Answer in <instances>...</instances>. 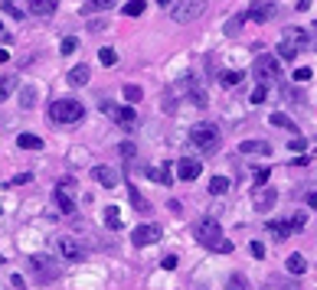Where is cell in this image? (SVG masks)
Here are the masks:
<instances>
[{
  "label": "cell",
  "instance_id": "1",
  "mask_svg": "<svg viewBox=\"0 0 317 290\" xmlns=\"http://www.w3.org/2000/svg\"><path fill=\"white\" fill-rule=\"evenodd\" d=\"M49 118L56 121V124H78V121L85 118V108L75 98H59V101L49 104Z\"/></svg>",
  "mask_w": 317,
  "mask_h": 290
},
{
  "label": "cell",
  "instance_id": "2",
  "mask_svg": "<svg viewBox=\"0 0 317 290\" xmlns=\"http://www.w3.org/2000/svg\"><path fill=\"white\" fill-rule=\"evenodd\" d=\"M307 42H311V36L301 30V26H288L285 33H281V42H278V56L281 59H294L298 52H301Z\"/></svg>",
  "mask_w": 317,
  "mask_h": 290
},
{
  "label": "cell",
  "instance_id": "3",
  "mask_svg": "<svg viewBox=\"0 0 317 290\" xmlns=\"http://www.w3.org/2000/svg\"><path fill=\"white\" fill-rule=\"evenodd\" d=\"M190 144L196 147L200 153H216L219 150V127H213V124H196L190 130Z\"/></svg>",
  "mask_w": 317,
  "mask_h": 290
},
{
  "label": "cell",
  "instance_id": "4",
  "mask_svg": "<svg viewBox=\"0 0 317 290\" xmlns=\"http://www.w3.org/2000/svg\"><path fill=\"white\" fill-rule=\"evenodd\" d=\"M203 13H206V0H177L173 10H170V16L177 23H193V20H200Z\"/></svg>",
  "mask_w": 317,
  "mask_h": 290
},
{
  "label": "cell",
  "instance_id": "5",
  "mask_svg": "<svg viewBox=\"0 0 317 290\" xmlns=\"http://www.w3.org/2000/svg\"><path fill=\"white\" fill-rule=\"evenodd\" d=\"M30 267H33V274L39 277V284H52V280L59 277V264L49 258V254H33Z\"/></svg>",
  "mask_w": 317,
  "mask_h": 290
},
{
  "label": "cell",
  "instance_id": "6",
  "mask_svg": "<svg viewBox=\"0 0 317 290\" xmlns=\"http://www.w3.org/2000/svg\"><path fill=\"white\" fill-rule=\"evenodd\" d=\"M102 111L108 114V118H111L118 127H125V130H134V127H137V114H134V108H118L114 101H102Z\"/></svg>",
  "mask_w": 317,
  "mask_h": 290
},
{
  "label": "cell",
  "instance_id": "7",
  "mask_svg": "<svg viewBox=\"0 0 317 290\" xmlns=\"http://www.w3.org/2000/svg\"><path fill=\"white\" fill-rule=\"evenodd\" d=\"M180 92H187V95H190V101L196 104V108H206V88L200 85L196 72H187V75H183V82H180Z\"/></svg>",
  "mask_w": 317,
  "mask_h": 290
},
{
  "label": "cell",
  "instance_id": "8",
  "mask_svg": "<svg viewBox=\"0 0 317 290\" xmlns=\"http://www.w3.org/2000/svg\"><path fill=\"white\" fill-rule=\"evenodd\" d=\"M223 238V228H219L216 218H203V222L196 225V241L206 244V248H216V241Z\"/></svg>",
  "mask_w": 317,
  "mask_h": 290
},
{
  "label": "cell",
  "instance_id": "9",
  "mask_svg": "<svg viewBox=\"0 0 317 290\" xmlns=\"http://www.w3.org/2000/svg\"><path fill=\"white\" fill-rule=\"evenodd\" d=\"M255 78H259V82H271V78L278 75V56H265V52H262L259 59H255Z\"/></svg>",
  "mask_w": 317,
  "mask_h": 290
},
{
  "label": "cell",
  "instance_id": "10",
  "mask_svg": "<svg viewBox=\"0 0 317 290\" xmlns=\"http://www.w3.org/2000/svg\"><path fill=\"white\" fill-rule=\"evenodd\" d=\"M278 13V7L271 4V0H252V7H249V20H255V23H268L271 16Z\"/></svg>",
  "mask_w": 317,
  "mask_h": 290
},
{
  "label": "cell",
  "instance_id": "11",
  "mask_svg": "<svg viewBox=\"0 0 317 290\" xmlns=\"http://www.w3.org/2000/svg\"><path fill=\"white\" fill-rule=\"evenodd\" d=\"M56 251L63 254L66 261H82V244H78L72 235H59V238H56Z\"/></svg>",
  "mask_w": 317,
  "mask_h": 290
},
{
  "label": "cell",
  "instance_id": "12",
  "mask_svg": "<svg viewBox=\"0 0 317 290\" xmlns=\"http://www.w3.org/2000/svg\"><path fill=\"white\" fill-rule=\"evenodd\" d=\"M157 238H161V228H157V225H137L134 232H131V244H134V248L154 244Z\"/></svg>",
  "mask_w": 317,
  "mask_h": 290
},
{
  "label": "cell",
  "instance_id": "13",
  "mask_svg": "<svg viewBox=\"0 0 317 290\" xmlns=\"http://www.w3.org/2000/svg\"><path fill=\"white\" fill-rule=\"evenodd\" d=\"M177 173H180V180H187V183H193L203 173V166H200V160H190V157H180L177 160Z\"/></svg>",
  "mask_w": 317,
  "mask_h": 290
},
{
  "label": "cell",
  "instance_id": "14",
  "mask_svg": "<svg viewBox=\"0 0 317 290\" xmlns=\"http://www.w3.org/2000/svg\"><path fill=\"white\" fill-rule=\"evenodd\" d=\"M59 7V0H26V10L33 16H52Z\"/></svg>",
  "mask_w": 317,
  "mask_h": 290
},
{
  "label": "cell",
  "instance_id": "15",
  "mask_svg": "<svg viewBox=\"0 0 317 290\" xmlns=\"http://www.w3.org/2000/svg\"><path fill=\"white\" fill-rule=\"evenodd\" d=\"M275 202H278V192L271 189V186H265L262 192H255V209H259V212H271Z\"/></svg>",
  "mask_w": 317,
  "mask_h": 290
},
{
  "label": "cell",
  "instance_id": "16",
  "mask_svg": "<svg viewBox=\"0 0 317 290\" xmlns=\"http://www.w3.org/2000/svg\"><path fill=\"white\" fill-rule=\"evenodd\" d=\"M66 78H69V85L82 88V85H89V78H92V69H89V65H75V69H69V72H66Z\"/></svg>",
  "mask_w": 317,
  "mask_h": 290
},
{
  "label": "cell",
  "instance_id": "17",
  "mask_svg": "<svg viewBox=\"0 0 317 290\" xmlns=\"http://www.w3.org/2000/svg\"><path fill=\"white\" fill-rule=\"evenodd\" d=\"M92 176H95V183H102L105 189H114V186H118V176H114V170H111V166H95V170H92Z\"/></svg>",
  "mask_w": 317,
  "mask_h": 290
},
{
  "label": "cell",
  "instance_id": "18",
  "mask_svg": "<svg viewBox=\"0 0 317 290\" xmlns=\"http://www.w3.org/2000/svg\"><path fill=\"white\" fill-rule=\"evenodd\" d=\"M128 199H131V206H134L141 215H147V212H151V202L141 196V189L134 186V183H128Z\"/></svg>",
  "mask_w": 317,
  "mask_h": 290
},
{
  "label": "cell",
  "instance_id": "19",
  "mask_svg": "<svg viewBox=\"0 0 317 290\" xmlns=\"http://www.w3.org/2000/svg\"><path fill=\"white\" fill-rule=\"evenodd\" d=\"M239 150H242V153H262V157H268L271 147H268V140H242Z\"/></svg>",
  "mask_w": 317,
  "mask_h": 290
},
{
  "label": "cell",
  "instance_id": "20",
  "mask_svg": "<svg viewBox=\"0 0 317 290\" xmlns=\"http://www.w3.org/2000/svg\"><path fill=\"white\" fill-rule=\"evenodd\" d=\"M173 163H164V166H157V170H151L147 176L151 180H157V183H164V186H173Z\"/></svg>",
  "mask_w": 317,
  "mask_h": 290
},
{
  "label": "cell",
  "instance_id": "21",
  "mask_svg": "<svg viewBox=\"0 0 317 290\" xmlns=\"http://www.w3.org/2000/svg\"><path fill=\"white\" fill-rule=\"evenodd\" d=\"M268 235L275 241H285L288 235H291V225H288V222H268Z\"/></svg>",
  "mask_w": 317,
  "mask_h": 290
},
{
  "label": "cell",
  "instance_id": "22",
  "mask_svg": "<svg viewBox=\"0 0 317 290\" xmlns=\"http://www.w3.org/2000/svg\"><path fill=\"white\" fill-rule=\"evenodd\" d=\"M16 147H23V150H39L43 140L36 134H20V137H16Z\"/></svg>",
  "mask_w": 317,
  "mask_h": 290
},
{
  "label": "cell",
  "instance_id": "23",
  "mask_svg": "<svg viewBox=\"0 0 317 290\" xmlns=\"http://www.w3.org/2000/svg\"><path fill=\"white\" fill-rule=\"evenodd\" d=\"M56 199H59V209H63L66 215H72V212H75V202H72V196H69V192H66L63 186L56 189Z\"/></svg>",
  "mask_w": 317,
  "mask_h": 290
},
{
  "label": "cell",
  "instance_id": "24",
  "mask_svg": "<svg viewBox=\"0 0 317 290\" xmlns=\"http://www.w3.org/2000/svg\"><path fill=\"white\" fill-rule=\"evenodd\" d=\"M229 186H232V183H229V176H213V180H209V192H213V196H223V192H229Z\"/></svg>",
  "mask_w": 317,
  "mask_h": 290
},
{
  "label": "cell",
  "instance_id": "25",
  "mask_svg": "<svg viewBox=\"0 0 317 290\" xmlns=\"http://www.w3.org/2000/svg\"><path fill=\"white\" fill-rule=\"evenodd\" d=\"M105 222H108V228H121V212H118V206H105Z\"/></svg>",
  "mask_w": 317,
  "mask_h": 290
},
{
  "label": "cell",
  "instance_id": "26",
  "mask_svg": "<svg viewBox=\"0 0 317 290\" xmlns=\"http://www.w3.org/2000/svg\"><path fill=\"white\" fill-rule=\"evenodd\" d=\"M288 271H291V274H304V271H307V261L301 258V254H291V258H288Z\"/></svg>",
  "mask_w": 317,
  "mask_h": 290
},
{
  "label": "cell",
  "instance_id": "27",
  "mask_svg": "<svg viewBox=\"0 0 317 290\" xmlns=\"http://www.w3.org/2000/svg\"><path fill=\"white\" fill-rule=\"evenodd\" d=\"M16 88V78L13 75H7V78H0V101H7L10 98V92Z\"/></svg>",
  "mask_w": 317,
  "mask_h": 290
},
{
  "label": "cell",
  "instance_id": "28",
  "mask_svg": "<svg viewBox=\"0 0 317 290\" xmlns=\"http://www.w3.org/2000/svg\"><path fill=\"white\" fill-rule=\"evenodd\" d=\"M98 62L102 65H114V62H118V52H114L111 46H102L98 49Z\"/></svg>",
  "mask_w": 317,
  "mask_h": 290
},
{
  "label": "cell",
  "instance_id": "29",
  "mask_svg": "<svg viewBox=\"0 0 317 290\" xmlns=\"http://www.w3.org/2000/svg\"><path fill=\"white\" fill-rule=\"evenodd\" d=\"M268 124H275V127H288V130H294V121H288V114H281V111H275L268 118Z\"/></svg>",
  "mask_w": 317,
  "mask_h": 290
},
{
  "label": "cell",
  "instance_id": "30",
  "mask_svg": "<svg viewBox=\"0 0 317 290\" xmlns=\"http://www.w3.org/2000/svg\"><path fill=\"white\" fill-rule=\"evenodd\" d=\"M4 13L16 16V20H23V4H20V0H4Z\"/></svg>",
  "mask_w": 317,
  "mask_h": 290
},
{
  "label": "cell",
  "instance_id": "31",
  "mask_svg": "<svg viewBox=\"0 0 317 290\" xmlns=\"http://www.w3.org/2000/svg\"><path fill=\"white\" fill-rule=\"evenodd\" d=\"M144 0H128V4H125V16H141V13H144Z\"/></svg>",
  "mask_w": 317,
  "mask_h": 290
},
{
  "label": "cell",
  "instance_id": "32",
  "mask_svg": "<svg viewBox=\"0 0 317 290\" xmlns=\"http://www.w3.org/2000/svg\"><path fill=\"white\" fill-rule=\"evenodd\" d=\"M121 95H125V101H131V104H137L141 98H144V92H141L137 85H125V92H121Z\"/></svg>",
  "mask_w": 317,
  "mask_h": 290
},
{
  "label": "cell",
  "instance_id": "33",
  "mask_svg": "<svg viewBox=\"0 0 317 290\" xmlns=\"http://www.w3.org/2000/svg\"><path fill=\"white\" fill-rule=\"evenodd\" d=\"M262 290H298L294 280H271V284H265Z\"/></svg>",
  "mask_w": 317,
  "mask_h": 290
},
{
  "label": "cell",
  "instance_id": "34",
  "mask_svg": "<svg viewBox=\"0 0 317 290\" xmlns=\"http://www.w3.org/2000/svg\"><path fill=\"white\" fill-rule=\"evenodd\" d=\"M20 104H23V108H33V104H36V88H23Z\"/></svg>",
  "mask_w": 317,
  "mask_h": 290
},
{
  "label": "cell",
  "instance_id": "35",
  "mask_svg": "<svg viewBox=\"0 0 317 290\" xmlns=\"http://www.w3.org/2000/svg\"><path fill=\"white\" fill-rule=\"evenodd\" d=\"M252 173H255V189H259L262 183H268V176H271V170H268V166H259V170H252Z\"/></svg>",
  "mask_w": 317,
  "mask_h": 290
},
{
  "label": "cell",
  "instance_id": "36",
  "mask_svg": "<svg viewBox=\"0 0 317 290\" xmlns=\"http://www.w3.org/2000/svg\"><path fill=\"white\" fill-rule=\"evenodd\" d=\"M265 98H268V92H265V85L259 82V85H255V92H252V98H249V101H252V104H262Z\"/></svg>",
  "mask_w": 317,
  "mask_h": 290
},
{
  "label": "cell",
  "instance_id": "37",
  "mask_svg": "<svg viewBox=\"0 0 317 290\" xmlns=\"http://www.w3.org/2000/svg\"><path fill=\"white\" fill-rule=\"evenodd\" d=\"M239 82H242V72H226V75H223V85H226V88H235Z\"/></svg>",
  "mask_w": 317,
  "mask_h": 290
},
{
  "label": "cell",
  "instance_id": "38",
  "mask_svg": "<svg viewBox=\"0 0 317 290\" xmlns=\"http://www.w3.org/2000/svg\"><path fill=\"white\" fill-rule=\"evenodd\" d=\"M75 46H78V42H75V36H66V39H63V46H59V52H63V56H72V52H75Z\"/></svg>",
  "mask_w": 317,
  "mask_h": 290
},
{
  "label": "cell",
  "instance_id": "39",
  "mask_svg": "<svg viewBox=\"0 0 317 290\" xmlns=\"http://www.w3.org/2000/svg\"><path fill=\"white\" fill-rule=\"evenodd\" d=\"M229 290H249V287H245V277L232 274V277H229Z\"/></svg>",
  "mask_w": 317,
  "mask_h": 290
},
{
  "label": "cell",
  "instance_id": "40",
  "mask_svg": "<svg viewBox=\"0 0 317 290\" xmlns=\"http://www.w3.org/2000/svg\"><path fill=\"white\" fill-rule=\"evenodd\" d=\"M249 251H252V258H255V261L265 258V244H262V241H252V244H249Z\"/></svg>",
  "mask_w": 317,
  "mask_h": 290
},
{
  "label": "cell",
  "instance_id": "41",
  "mask_svg": "<svg viewBox=\"0 0 317 290\" xmlns=\"http://www.w3.org/2000/svg\"><path fill=\"white\" fill-rule=\"evenodd\" d=\"M213 251H219V254H232L235 248H232V241H226V238H219V241H216V248H213Z\"/></svg>",
  "mask_w": 317,
  "mask_h": 290
},
{
  "label": "cell",
  "instance_id": "42",
  "mask_svg": "<svg viewBox=\"0 0 317 290\" xmlns=\"http://www.w3.org/2000/svg\"><path fill=\"white\" fill-rule=\"evenodd\" d=\"M92 7H98V10H111L114 0H89V10H92Z\"/></svg>",
  "mask_w": 317,
  "mask_h": 290
},
{
  "label": "cell",
  "instance_id": "43",
  "mask_svg": "<svg viewBox=\"0 0 317 290\" xmlns=\"http://www.w3.org/2000/svg\"><path fill=\"white\" fill-rule=\"evenodd\" d=\"M294 78H298V82H307V78H314V69H311V65H307V69H298Z\"/></svg>",
  "mask_w": 317,
  "mask_h": 290
},
{
  "label": "cell",
  "instance_id": "44",
  "mask_svg": "<svg viewBox=\"0 0 317 290\" xmlns=\"http://www.w3.org/2000/svg\"><path fill=\"white\" fill-rule=\"evenodd\" d=\"M291 150L304 153V150H307V140H304V137H294V140H291Z\"/></svg>",
  "mask_w": 317,
  "mask_h": 290
},
{
  "label": "cell",
  "instance_id": "45",
  "mask_svg": "<svg viewBox=\"0 0 317 290\" xmlns=\"http://www.w3.org/2000/svg\"><path fill=\"white\" fill-rule=\"evenodd\" d=\"M161 267H164V271H173V267H177V258H173V254H167V258L161 261Z\"/></svg>",
  "mask_w": 317,
  "mask_h": 290
},
{
  "label": "cell",
  "instance_id": "46",
  "mask_svg": "<svg viewBox=\"0 0 317 290\" xmlns=\"http://www.w3.org/2000/svg\"><path fill=\"white\" fill-rule=\"evenodd\" d=\"M134 153H137V150H134V144H121V157H125V160H131Z\"/></svg>",
  "mask_w": 317,
  "mask_h": 290
},
{
  "label": "cell",
  "instance_id": "47",
  "mask_svg": "<svg viewBox=\"0 0 317 290\" xmlns=\"http://www.w3.org/2000/svg\"><path fill=\"white\" fill-rule=\"evenodd\" d=\"M239 23H242V20H229V23H226V33H229V36H235V33H239Z\"/></svg>",
  "mask_w": 317,
  "mask_h": 290
},
{
  "label": "cell",
  "instance_id": "48",
  "mask_svg": "<svg viewBox=\"0 0 317 290\" xmlns=\"http://www.w3.org/2000/svg\"><path fill=\"white\" fill-rule=\"evenodd\" d=\"M294 228H304V212H301V215H294V222H291V232H294Z\"/></svg>",
  "mask_w": 317,
  "mask_h": 290
},
{
  "label": "cell",
  "instance_id": "49",
  "mask_svg": "<svg viewBox=\"0 0 317 290\" xmlns=\"http://www.w3.org/2000/svg\"><path fill=\"white\" fill-rule=\"evenodd\" d=\"M311 4H314V0H298V10H307Z\"/></svg>",
  "mask_w": 317,
  "mask_h": 290
},
{
  "label": "cell",
  "instance_id": "50",
  "mask_svg": "<svg viewBox=\"0 0 317 290\" xmlns=\"http://www.w3.org/2000/svg\"><path fill=\"white\" fill-rule=\"evenodd\" d=\"M7 59H10V52H7V49H0V62H7Z\"/></svg>",
  "mask_w": 317,
  "mask_h": 290
},
{
  "label": "cell",
  "instance_id": "51",
  "mask_svg": "<svg viewBox=\"0 0 317 290\" xmlns=\"http://www.w3.org/2000/svg\"><path fill=\"white\" fill-rule=\"evenodd\" d=\"M157 4H161V7H167V4H173V0H157Z\"/></svg>",
  "mask_w": 317,
  "mask_h": 290
},
{
  "label": "cell",
  "instance_id": "52",
  "mask_svg": "<svg viewBox=\"0 0 317 290\" xmlns=\"http://www.w3.org/2000/svg\"><path fill=\"white\" fill-rule=\"evenodd\" d=\"M0 36H4V26H0Z\"/></svg>",
  "mask_w": 317,
  "mask_h": 290
},
{
  "label": "cell",
  "instance_id": "53",
  "mask_svg": "<svg viewBox=\"0 0 317 290\" xmlns=\"http://www.w3.org/2000/svg\"><path fill=\"white\" fill-rule=\"evenodd\" d=\"M0 261H4V254H0Z\"/></svg>",
  "mask_w": 317,
  "mask_h": 290
}]
</instances>
